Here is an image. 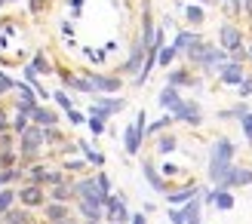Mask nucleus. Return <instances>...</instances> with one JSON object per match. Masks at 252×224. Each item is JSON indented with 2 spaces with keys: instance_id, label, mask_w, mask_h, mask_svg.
Instances as JSON below:
<instances>
[{
  "instance_id": "obj_30",
  "label": "nucleus",
  "mask_w": 252,
  "mask_h": 224,
  "mask_svg": "<svg viewBox=\"0 0 252 224\" xmlns=\"http://www.w3.org/2000/svg\"><path fill=\"white\" fill-rule=\"evenodd\" d=\"M90 129L98 135V132H105V120H95V117H90Z\"/></svg>"
},
{
  "instance_id": "obj_38",
  "label": "nucleus",
  "mask_w": 252,
  "mask_h": 224,
  "mask_svg": "<svg viewBox=\"0 0 252 224\" xmlns=\"http://www.w3.org/2000/svg\"><path fill=\"white\" fill-rule=\"evenodd\" d=\"M228 3H231L234 12H240V9H243V0H228Z\"/></svg>"
},
{
  "instance_id": "obj_44",
  "label": "nucleus",
  "mask_w": 252,
  "mask_h": 224,
  "mask_svg": "<svg viewBox=\"0 0 252 224\" xmlns=\"http://www.w3.org/2000/svg\"><path fill=\"white\" fill-rule=\"evenodd\" d=\"M179 3H188V0H179ZM200 3H209V0H200Z\"/></svg>"
},
{
  "instance_id": "obj_43",
  "label": "nucleus",
  "mask_w": 252,
  "mask_h": 224,
  "mask_svg": "<svg viewBox=\"0 0 252 224\" xmlns=\"http://www.w3.org/2000/svg\"><path fill=\"white\" fill-rule=\"evenodd\" d=\"M246 56H249V61H252V46H249V49H246Z\"/></svg>"
},
{
  "instance_id": "obj_20",
  "label": "nucleus",
  "mask_w": 252,
  "mask_h": 224,
  "mask_svg": "<svg viewBox=\"0 0 252 224\" xmlns=\"http://www.w3.org/2000/svg\"><path fill=\"white\" fill-rule=\"evenodd\" d=\"M203 19H206V16H203V9H200V6H188V9H185V22L191 25V28L203 25Z\"/></svg>"
},
{
  "instance_id": "obj_6",
  "label": "nucleus",
  "mask_w": 252,
  "mask_h": 224,
  "mask_svg": "<svg viewBox=\"0 0 252 224\" xmlns=\"http://www.w3.org/2000/svg\"><path fill=\"white\" fill-rule=\"evenodd\" d=\"M243 77H246V68L237 65V61H228V65L219 68V83L221 86H240Z\"/></svg>"
},
{
  "instance_id": "obj_40",
  "label": "nucleus",
  "mask_w": 252,
  "mask_h": 224,
  "mask_svg": "<svg viewBox=\"0 0 252 224\" xmlns=\"http://www.w3.org/2000/svg\"><path fill=\"white\" fill-rule=\"evenodd\" d=\"M9 86H12V83H9L6 77H0V92H3V89H9Z\"/></svg>"
},
{
  "instance_id": "obj_22",
  "label": "nucleus",
  "mask_w": 252,
  "mask_h": 224,
  "mask_svg": "<svg viewBox=\"0 0 252 224\" xmlns=\"http://www.w3.org/2000/svg\"><path fill=\"white\" fill-rule=\"evenodd\" d=\"M157 151H160V154H172V151H179V139H175V135H163V139L157 141Z\"/></svg>"
},
{
  "instance_id": "obj_2",
  "label": "nucleus",
  "mask_w": 252,
  "mask_h": 224,
  "mask_svg": "<svg viewBox=\"0 0 252 224\" xmlns=\"http://www.w3.org/2000/svg\"><path fill=\"white\" fill-rule=\"evenodd\" d=\"M188 61H191V68H200V71H219L221 65H228V53H224V49H219L216 43H203V40H200L197 46H191V49H188Z\"/></svg>"
},
{
  "instance_id": "obj_27",
  "label": "nucleus",
  "mask_w": 252,
  "mask_h": 224,
  "mask_svg": "<svg viewBox=\"0 0 252 224\" xmlns=\"http://www.w3.org/2000/svg\"><path fill=\"white\" fill-rule=\"evenodd\" d=\"M95 184H98V191H102V196H108V191H111V181H108V175L102 172V175H95Z\"/></svg>"
},
{
  "instance_id": "obj_42",
  "label": "nucleus",
  "mask_w": 252,
  "mask_h": 224,
  "mask_svg": "<svg viewBox=\"0 0 252 224\" xmlns=\"http://www.w3.org/2000/svg\"><path fill=\"white\" fill-rule=\"evenodd\" d=\"M59 224H74V221H68V218H62V221H59Z\"/></svg>"
},
{
  "instance_id": "obj_16",
  "label": "nucleus",
  "mask_w": 252,
  "mask_h": 224,
  "mask_svg": "<svg viewBox=\"0 0 252 224\" xmlns=\"http://www.w3.org/2000/svg\"><path fill=\"white\" fill-rule=\"evenodd\" d=\"M102 203H95V200H80V212L86 215V218H90V221H98V218H102Z\"/></svg>"
},
{
  "instance_id": "obj_8",
  "label": "nucleus",
  "mask_w": 252,
  "mask_h": 224,
  "mask_svg": "<svg viewBox=\"0 0 252 224\" xmlns=\"http://www.w3.org/2000/svg\"><path fill=\"white\" fill-rule=\"evenodd\" d=\"M86 77L95 92H120V77H111V74H86Z\"/></svg>"
},
{
  "instance_id": "obj_24",
  "label": "nucleus",
  "mask_w": 252,
  "mask_h": 224,
  "mask_svg": "<svg viewBox=\"0 0 252 224\" xmlns=\"http://www.w3.org/2000/svg\"><path fill=\"white\" fill-rule=\"evenodd\" d=\"M80 151L86 154V160H90V163H95V166H102V163H105V154H98V151H93V147L86 144V141H80Z\"/></svg>"
},
{
  "instance_id": "obj_28",
  "label": "nucleus",
  "mask_w": 252,
  "mask_h": 224,
  "mask_svg": "<svg viewBox=\"0 0 252 224\" xmlns=\"http://www.w3.org/2000/svg\"><path fill=\"white\" fill-rule=\"evenodd\" d=\"M169 221H172V224H185L188 218H185V212H182L179 206H172V209H169Z\"/></svg>"
},
{
  "instance_id": "obj_23",
  "label": "nucleus",
  "mask_w": 252,
  "mask_h": 224,
  "mask_svg": "<svg viewBox=\"0 0 252 224\" xmlns=\"http://www.w3.org/2000/svg\"><path fill=\"white\" fill-rule=\"evenodd\" d=\"M172 114H166V117H160L157 123H148V129H145V135H154V132H163V129H166V126H172Z\"/></svg>"
},
{
  "instance_id": "obj_19",
  "label": "nucleus",
  "mask_w": 252,
  "mask_h": 224,
  "mask_svg": "<svg viewBox=\"0 0 252 224\" xmlns=\"http://www.w3.org/2000/svg\"><path fill=\"white\" fill-rule=\"evenodd\" d=\"M65 83L71 86V89H77V92H95L90 77H65Z\"/></svg>"
},
{
  "instance_id": "obj_4",
  "label": "nucleus",
  "mask_w": 252,
  "mask_h": 224,
  "mask_svg": "<svg viewBox=\"0 0 252 224\" xmlns=\"http://www.w3.org/2000/svg\"><path fill=\"white\" fill-rule=\"evenodd\" d=\"M243 46V31L237 28V25H221L219 28V49H224V53H234V49Z\"/></svg>"
},
{
  "instance_id": "obj_37",
  "label": "nucleus",
  "mask_w": 252,
  "mask_h": 224,
  "mask_svg": "<svg viewBox=\"0 0 252 224\" xmlns=\"http://www.w3.org/2000/svg\"><path fill=\"white\" fill-rule=\"evenodd\" d=\"M9 200H12V191H9V194H3V196H0V209H6V206H9Z\"/></svg>"
},
{
  "instance_id": "obj_17",
  "label": "nucleus",
  "mask_w": 252,
  "mask_h": 224,
  "mask_svg": "<svg viewBox=\"0 0 252 224\" xmlns=\"http://www.w3.org/2000/svg\"><path fill=\"white\" fill-rule=\"evenodd\" d=\"M31 117L40 123V126H56V120H59L53 111H46V108H34V111H31Z\"/></svg>"
},
{
  "instance_id": "obj_31",
  "label": "nucleus",
  "mask_w": 252,
  "mask_h": 224,
  "mask_svg": "<svg viewBox=\"0 0 252 224\" xmlns=\"http://www.w3.org/2000/svg\"><path fill=\"white\" fill-rule=\"evenodd\" d=\"M49 218H53V221L65 218V206H53V209H49Z\"/></svg>"
},
{
  "instance_id": "obj_39",
  "label": "nucleus",
  "mask_w": 252,
  "mask_h": 224,
  "mask_svg": "<svg viewBox=\"0 0 252 224\" xmlns=\"http://www.w3.org/2000/svg\"><path fill=\"white\" fill-rule=\"evenodd\" d=\"M132 224H148V218L145 215H132Z\"/></svg>"
},
{
  "instance_id": "obj_10",
  "label": "nucleus",
  "mask_w": 252,
  "mask_h": 224,
  "mask_svg": "<svg viewBox=\"0 0 252 224\" xmlns=\"http://www.w3.org/2000/svg\"><path fill=\"white\" fill-rule=\"evenodd\" d=\"M157 105H160V108H166L169 114H172V111L182 105V92H179V89H172V86H163V92L157 95Z\"/></svg>"
},
{
  "instance_id": "obj_41",
  "label": "nucleus",
  "mask_w": 252,
  "mask_h": 224,
  "mask_svg": "<svg viewBox=\"0 0 252 224\" xmlns=\"http://www.w3.org/2000/svg\"><path fill=\"white\" fill-rule=\"evenodd\" d=\"M188 224H200V212H197V215H191V218H188Z\"/></svg>"
},
{
  "instance_id": "obj_36",
  "label": "nucleus",
  "mask_w": 252,
  "mask_h": 224,
  "mask_svg": "<svg viewBox=\"0 0 252 224\" xmlns=\"http://www.w3.org/2000/svg\"><path fill=\"white\" fill-rule=\"evenodd\" d=\"M163 175H179V166H175V163H166V166H163Z\"/></svg>"
},
{
  "instance_id": "obj_35",
  "label": "nucleus",
  "mask_w": 252,
  "mask_h": 224,
  "mask_svg": "<svg viewBox=\"0 0 252 224\" xmlns=\"http://www.w3.org/2000/svg\"><path fill=\"white\" fill-rule=\"evenodd\" d=\"M86 58H93V61H98V65H102V61H105V56H102V53H95V49H86Z\"/></svg>"
},
{
  "instance_id": "obj_3",
  "label": "nucleus",
  "mask_w": 252,
  "mask_h": 224,
  "mask_svg": "<svg viewBox=\"0 0 252 224\" xmlns=\"http://www.w3.org/2000/svg\"><path fill=\"white\" fill-rule=\"evenodd\" d=\"M145 129H148V114H145V111H138L135 123H129V126L123 129V147H126V154H138V151H142Z\"/></svg>"
},
{
  "instance_id": "obj_11",
  "label": "nucleus",
  "mask_w": 252,
  "mask_h": 224,
  "mask_svg": "<svg viewBox=\"0 0 252 224\" xmlns=\"http://www.w3.org/2000/svg\"><path fill=\"white\" fill-rule=\"evenodd\" d=\"M166 86H172V89H179V86H200L197 77H191L188 71H169V77H166Z\"/></svg>"
},
{
  "instance_id": "obj_15",
  "label": "nucleus",
  "mask_w": 252,
  "mask_h": 224,
  "mask_svg": "<svg viewBox=\"0 0 252 224\" xmlns=\"http://www.w3.org/2000/svg\"><path fill=\"white\" fill-rule=\"evenodd\" d=\"M249 114V105L246 102H240V105H234V108H224V111H219V120H243Z\"/></svg>"
},
{
  "instance_id": "obj_13",
  "label": "nucleus",
  "mask_w": 252,
  "mask_h": 224,
  "mask_svg": "<svg viewBox=\"0 0 252 224\" xmlns=\"http://www.w3.org/2000/svg\"><path fill=\"white\" fill-rule=\"evenodd\" d=\"M197 194H200V188H194V184H188V188H182V191L169 194V206H185V203H191Z\"/></svg>"
},
{
  "instance_id": "obj_32",
  "label": "nucleus",
  "mask_w": 252,
  "mask_h": 224,
  "mask_svg": "<svg viewBox=\"0 0 252 224\" xmlns=\"http://www.w3.org/2000/svg\"><path fill=\"white\" fill-rule=\"evenodd\" d=\"M56 102H59L62 108H65V111H71V98H68L65 92H56Z\"/></svg>"
},
{
  "instance_id": "obj_18",
  "label": "nucleus",
  "mask_w": 252,
  "mask_h": 224,
  "mask_svg": "<svg viewBox=\"0 0 252 224\" xmlns=\"http://www.w3.org/2000/svg\"><path fill=\"white\" fill-rule=\"evenodd\" d=\"M43 139H46L43 129H28V132H25V151H34V147H40Z\"/></svg>"
},
{
  "instance_id": "obj_5",
  "label": "nucleus",
  "mask_w": 252,
  "mask_h": 224,
  "mask_svg": "<svg viewBox=\"0 0 252 224\" xmlns=\"http://www.w3.org/2000/svg\"><path fill=\"white\" fill-rule=\"evenodd\" d=\"M172 120H182V123H188V126H200V123H203V108H200L197 102H185L182 98V105L172 111Z\"/></svg>"
},
{
  "instance_id": "obj_12",
  "label": "nucleus",
  "mask_w": 252,
  "mask_h": 224,
  "mask_svg": "<svg viewBox=\"0 0 252 224\" xmlns=\"http://www.w3.org/2000/svg\"><path fill=\"white\" fill-rule=\"evenodd\" d=\"M142 172H145V178H148V184H151L154 191H166V181H163V175L157 172L154 163H142Z\"/></svg>"
},
{
  "instance_id": "obj_33",
  "label": "nucleus",
  "mask_w": 252,
  "mask_h": 224,
  "mask_svg": "<svg viewBox=\"0 0 252 224\" xmlns=\"http://www.w3.org/2000/svg\"><path fill=\"white\" fill-rule=\"evenodd\" d=\"M68 191H71V188H65V184H59V188L53 191V196H56V200H65V196H68Z\"/></svg>"
},
{
  "instance_id": "obj_34",
  "label": "nucleus",
  "mask_w": 252,
  "mask_h": 224,
  "mask_svg": "<svg viewBox=\"0 0 252 224\" xmlns=\"http://www.w3.org/2000/svg\"><path fill=\"white\" fill-rule=\"evenodd\" d=\"M68 120H71V123H83L86 117L80 114V111H74V108H71V111H68Z\"/></svg>"
},
{
  "instance_id": "obj_21",
  "label": "nucleus",
  "mask_w": 252,
  "mask_h": 224,
  "mask_svg": "<svg viewBox=\"0 0 252 224\" xmlns=\"http://www.w3.org/2000/svg\"><path fill=\"white\" fill-rule=\"evenodd\" d=\"M175 56H179V53H175L172 46H163V49H157V65H160V68H169L172 61H175Z\"/></svg>"
},
{
  "instance_id": "obj_1",
  "label": "nucleus",
  "mask_w": 252,
  "mask_h": 224,
  "mask_svg": "<svg viewBox=\"0 0 252 224\" xmlns=\"http://www.w3.org/2000/svg\"><path fill=\"white\" fill-rule=\"evenodd\" d=\"M234 154H237V147H234L231 139H216L212 141V147H209V169H206L212 184L224 181V175H228L231 166H234Z\"/></svg>"
},
{
  "instance_id": "obj_26",
  "label": "nucleus",
  "mask_w": 252,
  "mask_h": 224,
  "mask_svg": "<svg viewBox=\"0 0 252 224\" xmlns=\"http://www.w3.org/2000/svg\"><path fill=\"white\" fill-rule=\"evenodd\" d=\"M240 126H243V135H246V141L252 144V111H249V114L240 120Z\"/></svg>"
},
{
  "instance_id": "obj_9",
  "label": "nucleus",
  "mask_w": 252,
  "mask_h": 224,
  "mask_svg": "<svg viewBox=\"0 0 252 224\" xmlns=\"http://www.w3.org/2000/svg\"><path fill=\"white\" fill-rule=\"evenodd\" d=\"M197 43H200V34H197L194 28H185V31H179V34H175L172 49H175L179 56H185L188 49H191V46H197Z\"/></svg>"
},
{
  "instance_id": "obj_14",
  "label": "nucleus",
  "mask_w": 252,
  "mask_h": 224,
  "mask_svg": "<svg viewBox=\"0 0 252 224\" xmlns=\"http://www.w3.org/2000/svg\"><path fill=\"white\" fill-rule=\"evenodd\" d=\"M95 105L102 108V111H108L111 117H114V114H120V111L126 108V98H111V95H102V98H95Z\"/></svg>"
},
{
  "instance_id": "obj_29",
  "label": "nucleus",
  "mask_w": 252,
  "mask_h": 224,
  "mask_svg": "<svg viewBox=\"0 0 252 224\" xmlns=\"http://www.w3.org/2000/svg\"><path fill=\"white\" fill-rule=\"evenodd\" d=\"M25 200H28V203H40V191H37V188H28V191H25Z\"/></svg>"
},
{
  "instance_id": "obj_7",
  "label": "nucleus",
  "mask_w": 252,
  "mask_h": 224,
  "mask_svg": "<svg viewBox=\"0 0 252 224\" xmlns=\"http://www.w3.org/2000/svg\"><path fill=\"white\" fill-rule=\"evenodd\" d=\"M142 65H145V46H142V40H135L132 43V49H129V58L123 61V74H129V77H138V71H142Z\"/></svg>"
},
{
  "instance_id": "obj_25",
  "label": "nucleus",
  "mask_w": 252,
  "mask_h": 224,
  "mask_svg": "<svg viewBox=\"0 0 252 224\" xmlns=\"http://www.w3.org/2000/svg\"><path fill=\"white\" fill-rule=\"evenodd\" d=\"M237 89H240V92H237L240 98H252V74H246V77H243V83L237 86Z\"/></svg>"
}]
</instances>
